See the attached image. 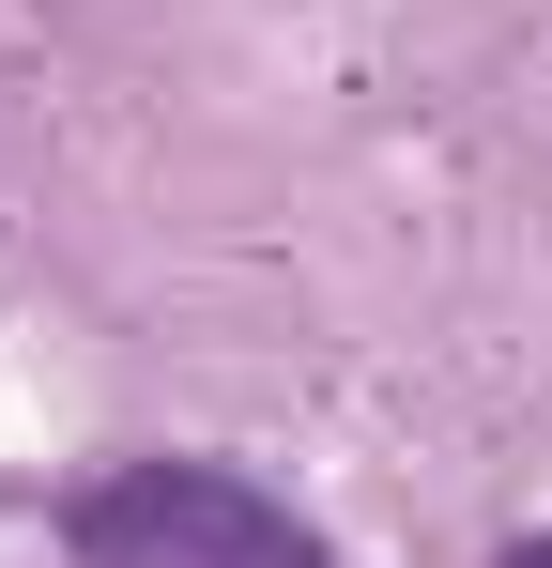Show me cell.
I'll return each instance as SVG.
<instances>
[{
    "instance_id": "obj_1",
    "label": "cell",
    "mask_w": 552,
    "mask_h": 568,
    "mask_svg": "<svg viewBox=\"0 0 552 568\" xmlns=\"http://www.w3.org/2000/svg\"><path fill=\"white\" fill-rule=\"evenodd\" d=\"M62 554L78 568H338L307 507H276L262 476L184 462V446H139L62 491Z\"/></svg>"
},
{
    "instance_id": "obj_2",
    "label": "cell",
    "mask_w": 552,
    "mask_h": 568,
    "mask_svg": "<svg viewBox=\"0 0 552 568\" xmlns=\"http://www.w3.org/2000/svg\"><path fill=\"white\" fill-rule=\"evenodd\" d=\"M491 568H552V538H507V554H491Z\"/></svg>"
}]
</instances>
